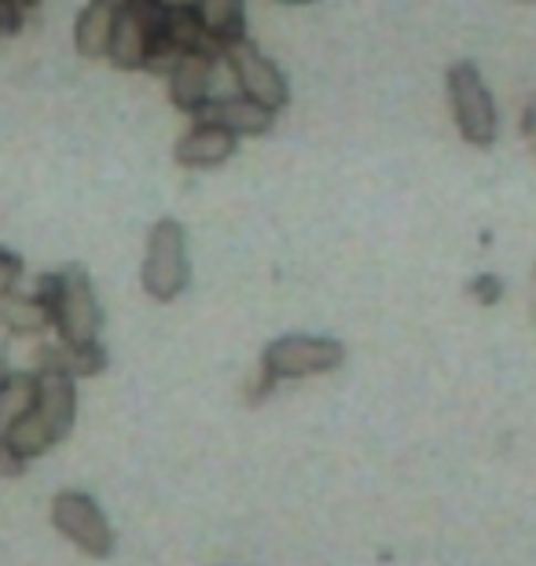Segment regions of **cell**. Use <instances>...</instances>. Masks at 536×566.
I'll list each match as a JSON object with an SVG mask.
<instances>
[{
    "mask_svg": "<svg viewBox=\"0 0 536 566\" xmlns=\"http://www.w3.org/2000/svg\"><path fill=\"white\" fill-rule=\"evenodd\" d=\"M125 4H129V0H88V4L77 11L74 49L82 52L85 60H107L114 27H118V15Z\"/></svg>",
    "mask_w": 536,
    "mask_h": 566,
    "instance_id": "obj_12",
    "label": "cell"
},
{
    "mask_svg": "<svg viewBox=\"0 0 536 566\" xmlns=\"http://www.w3.org/2000/svg\"><path fill=\"white\" fill-rule=\"evenodd\" d=\"M500 283H496V276H482V280H474V287H471V294L474 298H482L485 305H493L496 298H500Z\"/></svg>",
    "mask_w": 536,
    "mask_h": 566,
    "instance_id": "obj_21",
    "label": "cell"
},
{
    "mask_svg": "<svg viewBox=\"0 0 536 566\" xmlns=\"http://www.w3.org/2000/svg\"><path fill=\"white\" fill-rule=\"evenodd\" d=\"M280 4H313V0H280Z\"/></svg>",
    "mask_w": 536,
    "mask_h": 566,
    "instance_id": "obj_24",
    "label": "cell"
},
{
    "mask_svg": "<svg viewBox=\"0 0 536 566\" xmlns=\"http://www.w3.org/2000/svg\"><path fill=\"white\" fill-rule=\"evenodd\" d=\"M11 4H19L22 11H30V8H38V4H41V0H11Z\"/></svg>",
    "mask_w": 536,
    "mask_h": 566,
    "instance_id": "obj_23",
    "label": "cell"
},
{
    "mask_svg": "<svg viewBox=\"0 0 536 566\" xmlns=\"http://www.w3.org/2000/svg\"><path fill=\"white\" fill-rule=\"evenodd\" d=\"M44 365H60V368L71 371L74 379L77 376H99V371L107 368V354L99 349V343H93V346H63L60 343V349H52Z\"/></svg>",
    "mask_w": 536,
    "mask_h": 566,
    "instance_id": "obj_17",
    "label": "cell"
},
{
    "mask_svg": "<svg viewBox=\"0 0 536 566\" xmlns=\"http://www.w3.org/2000/svg\"><path fill=\"white\" fill-rule=\"evenodd\" d=\"M33 398H38V376L33 371H11V379L0 387V441L33 409Z\"/></svg>",
    "mask_w": 536,
    "mask_h": 566,
    "instance_id": "obj_16",
    "label": "cell"
},
{
    "mask_svg": "<svg viewBox=\"0 0 536 566\" xmlns=\"http://www.w3.org/2000/svg\"><path fill=\"white\" fill-rule=\"evenodd\" d=\"M235 147H239V137H232L228 129L210 126V122H191V129L174 147V158H177V166H185V169H213V166H224L228 158L235 155Z\"/></svg>",
    "mask_w": 536,
    "mask_h": 566,
    "instance_id": "obj_11",
    "label": "cell"
},
{
    "mask_svg": "<svg viewBox=\"0 0 536 566\" xmlns=\"http://www.w3.org/2000/svg\"><path fill=\"white\" fill-rule=\"evenodd\" d=\"M0 327L8 335H44L52 327V310L41 302V294L11 291L0 298Z\"/></svg>",
    "mask_w": 536,
    "mask_h": 566,
    "instance_id": "obj_14",
    "label": "cell"
},
{
    "mask_svg": "<svg viewBox=\"0 0 536 566\" xmlns=\"http://www.w3.org/2000/svg\"><path fill=\"white\" fill-rule=\"evenodd\" d=\"M158 0H129L118 15V27H114V41L107 60L118 66V71H144L147 55H151V38L158 27Z\"/></svg>",
    "mask_w": 536,
    "mask_h": 566,
    "instance_id": "obj_7",
    "label": "cell"
},
{
    "mask_svg": "<svg viewBox=\"0 0 536 566\" xmlns=\"http://www.w3.org/2000/svg\"><path fill=\"white\" fill-rule=\"evenodd\" d=\"M158 38L169 41L174 49L185 55V52H217L221 55V44H217L202 19L196 15V8H162L158 11Z\"/></svg>",
    "mask_w": 536,
    "mask_h": 566,
    "instance_id": "obj_13",
    "label": "cell"
},
{
    "mask_svg": "<svg viewBox=\"0 0 536 566\" xmlns=\"http://www.w3.org/2000/svg\"><path fill=\"white\" fill-rule=\"evenodd\" d=\"M22 19H27V11L19 4H11V0H0V33L11 38V33L22 30Z\"/></svg>",
    "mask_w": 536,
    "mask_h": 566,
    "instance_id": "obj_19",
    "label": "cell"
},
{
    "mask_svg": "<svg viewBox=\"0 0 536 566\" xmlns=\"http://www.w3.org/2000/svg\"><path fill=\"white\" fill-rule=\"evenodd\" d=\"M341 365H346V346L324 335H280L261 354V376L272 382L327 376Z\"/></svg>",
    "mask_w": 536,
    "mask_h": 566,
    "instance_id": "obj_4",
    "label": "cell"
},
{
    "mask_svg": "<svg viewBox=\"0 0 536 566\" xmlns=\"http://www.w3.org/2000/svg\"><path fill=\"white\" fill-rule=\"evenodd\" d=\"M52 526L93 559L114 556V526L93 496L82 490H63L52 496Z\"/></svg>",
    "mask_w": 536,
    "mask_h": 566,
    "instance_id": "obj_5",
    "label": "cell"
},
{
    "mask_svg": "<svg viewBox=\"0 0 536 566\" xmlns=\"http://www.w3.org/2000/svg\"><path fill=\"white\" fill-rule=\"evenodd\" d=\"M188 232L174 218H162L151 224L144 247L140 283L155 302H177L188 287Z\"/></svg>",
    "mask_w": 536,
    "mask_h": 566,
    "instance_id": "obj_3",
    "label": "cell"
},
{
    "mask_svg": "<svg viewBox=\"0 0 536 566\" xmlns=\"http://www.w3.org/2000/svg\"><path fill=\"white\" fill-rule=\"evenodd\" d=\"M196 15L221 49L246 38V0H196Z\"/></svg>",
    "mask_w": 536,
    "mask_h": 566,
    "instance_id": "obj_15",
    "label": "cell"
},
{
    "mask_svg": "<svg viewBox=\"0 0 536 566\" xmlns=\"http://www.w3.org/2000/svg\"><path fill=\"white\" fill-rule=\"evenodd\" d=\"M41 302L52 310V327L63 346H93L104 327V310L93 291V280L82 265H63L60 273H44L38 280Z\"/></svg>",
    "mask_w": 536,
    "mask_h": 566,
    "instance_id": "obj_1",
    "label": "cell"
},
{
    "mask_svg": "<svg viewBox=\"0 0 536 566\" xmlns=\"http://www.w3.org/2000/svg\"><path fill=\"white\" fill-rule=\"evenodd\" d=\"M444 88H449V104L460 137L474 147H493L500 133V115L477 63L474 60L452 63L449 74H444Z\"/></svg>",
    "mask_w": 536,
    "mask_h": 566,
    "instance_id": "obj_2",
    "label": "cell"
},
{
    "mask_svg": "<svg viewBox=\"0 0 536 566\" xmlns=\"http://www.w3.org/2000/svg\"><path fill=\"white\" fill-rule=\"evenodd\" d=\"M196 122L221 126L232 137H265L272 122H276V111H269L265 104H258V99H250L243 93H232V96H210L196 115Z\"/></svg>",
    "mask_w": 536,
    "mask_h": 566,
    "instance_id": "obj_10",
    "label": "cell"
},
{
    "mask_svg": "<svg viewBox=\"0 0 536 566\" xmlns=\"http://www.w3.org/2000/svg\"><path fill=\"white\" fill-rule=\"evenodd\" d=\"M221 63L228 66V74L235 77V93H243L258 104H265L269 111H283L291 104V85L276 63L258 49L254 41H232L221 49Z\"/></svg>",
    "mask_w": 536,
    "mask_h": 566,
    "instance_id": "obj_6",
    "label": "cell"
},
{
    "mask_svg": "<svg viewBox=\"0 0 536 566\" xmlns=\"http://www.w3.org/2000/svg\"><path fill=\"white\" fill-rule=\"evenodd\" d=\"M522 137H526L529 151L536 155V93L526 99V111H522Z\"/></svg>",
    "mask_w": 536,
    "mask_h": 566,
    "instance_id": "obj_20",
    "label": "cell"
},
{
    "mask_svg": "<svg viewBox=\"0 0 536 566\" xmlns=\"http://www.w3.org/2000/svg\"><path fill=\"white\" fill-rule=\"evenodd\" d=\"M8 379H11V368L4 365V357H0V387H4Z\"/></svg>",
    "mask_w": 536,
    "mask_h": 566,
    "instance_id": "obj_22",
    "label": "cell"
},
{
    "mask_svg": "<svg viewBox=\"0 0 536 566\" xmlns=\"http://www.w3.org/2000/svg\"><path fill=\"white\" fill-rule=\"evenodd\" d=\"M38 376V398H33V416L55 441L71 434L77 416V379L60 365H44L33 371Z\"/></svg>",
    "mask_w": 536,
    "mask_h": 566,
    "instance_id": "obj_8",
    "label": "cell"
},
{
    "mask_svg": "<svg viewBox=\"0 0 536 566\" xmlns=\"http://www.w3.org/2000/svg\"><path fill=\"white\" fill-rule=\"evenodd\" d=\"M19 276H22V258L15 251H8V247H0V298L19 287Z\"/></svg>",
    "mask_w": 536,
    "mask_h": 566,
    "instance_id": "obj_18",
    "label": "cell"
},
{
    "mask_svg": "<svg viewBox=\"0 0 536 566\" xmlns=\"http://www.w3.org/2000/svg\"><path fill=\"white\" fill-rule=\"evenodd\" d=\"M217 63H221L217 52H185L174 63V71L166 74V85H169V99H174L177 111H185L191 118L199 115L202 104L213 96Z\"/></svg>",
    "mask_w": 536,
    "mask_h": 566,
    "instance_id": "obj_9",
    "label": "cell"
}]
</instances>
